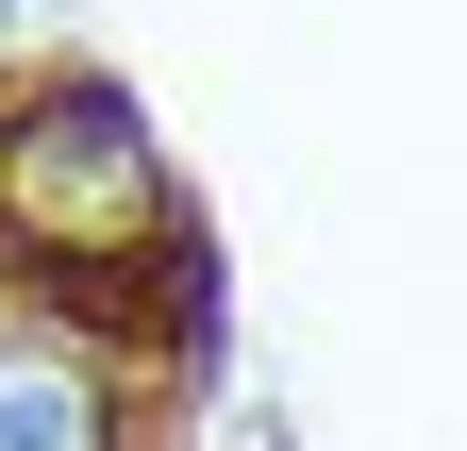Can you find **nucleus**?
Returning a JSON list of instances; mask_svg holds the SVG:
<instances>
[{"label":"nucleus","instance_id":"f257e3e1","mask_svg":"<svg viewBox=\"0 0 467 451\" xmlns=\"http://www.w3.org/2000/svg\"><path fill=\"white\" fill-rule=\"evenodd\" d=\"M0 251L50 285H134L184 251V184H167L134 84L50 68L34 100H0Z\"/></svg>","mask_w":467,"mask_h":451},{"label":"nucleus","instance_id":"f03ea898","mask_svg":"<svg viewBox=\"0 0 467 451\" xmlns=\"http://www.w3.org/2000/svg\"><path fill=\"white\" fill-rule=\"evenodd\" d=\"M0 451H117V384L84 334H17L0 318Z\"/></svg>","mask_w":467,"mask_h":451}]
</instances>
